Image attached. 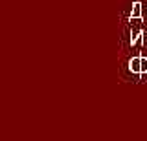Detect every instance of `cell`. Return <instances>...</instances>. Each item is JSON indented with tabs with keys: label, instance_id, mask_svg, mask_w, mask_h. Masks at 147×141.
<instances>
[{
	"label": "cell",
	"instance_id": "6da1fadb",
	"mask_svg": "<svg viewBox=\"0 0 147 141\" xmlns=\"http://www.w3.org/2000/svg\"><path fill=\"white\" fill-rule=\"evenodd\" d=\"M129 70L136 75H142V55H136L129 61Z\"/></svg>",
	"mask_w": 147,
	"mask_h": 141
},
{
	"label": "cell",
	"instance_id": "7a4b0ae2",
	"mask_svg": "<svg viewBox=\"0 0 147 141\" xmlns=\"http://www.w3.org/2000/svg\"><path fill=\"white\" fill-rule=\"evenodd\" d=\"M132 20H144V15H142V2H132V9H131V22Z\"/></svg>",
	"mask_w": 147,
	"mask_h": 141
},
{
	"label": "cell",
	"instance_id": "3957f363",
	"mask_svg": "<svg viewBox=\"0 0 147 141\" xmlns=\"http://www.w3.org/2000/svg\"><path fill=\"white\" fill-rule=\"evenodd\" d=\"M144 39H145V31L144 29H136V31H132L131 33V46H136L138 42H144Z\"/></svg>",
	"mask_w": 147,
	"mask_h": 141
},
{
	"label": "cell",
	"instance_id": "277c9868",
	"mask_svg": "<svg viewBox=\"0 0 147 141\" xmlns=\"http://www.w3.org/2000/svg\"><path fill=\"white\" fill-rule=\"evenodd\" d=\"M145 74H147V57L142 55V75L140 77H144Z\"/></svg>",
	"mask_w": 147,
	"mask_h": 141
},
{
	"label": "cell",
	"instance_id": "5b68a950",
	"mask_svg": "<svg viewBox=\"0 0 147 141\" xmlns=\"http://www.w3.org/2000/svg\"><path fill=\"white\" fill-rule=\"evenodd\" d=\"M144 44L147 46V31H145V39H144Z\"/></svg>",
	"mask_w": 147,
	"mask_h": 141
}]
</instances>
